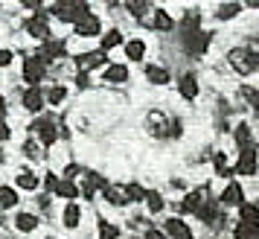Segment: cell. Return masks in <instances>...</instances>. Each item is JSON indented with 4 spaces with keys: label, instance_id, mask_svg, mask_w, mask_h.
I'll list each match as a JSON object with an SVG mask.
<instances>
[{
    "label": "cell",
    "instance_id": "cell-1",
    "mask_svg": "<svg viewBox=\"0 0 259 239\" xmlns=\"http://www.w3.org/2000/svg\"><path fill=\"white\" fill-rule=\"evenodd\" d=\"M230 64H233V70L247 76V73L259 70V53L253 47H236L230 50Z\"/></svg>",
    "mask_w": 259,
    "mask_h": 239
},
{
    "label": "cell",
    "instance_id": "cell-2",
    "mask_svg": "<svg viewBox=\"0 0 259 239\" xmlns=\"http://www.w3.org/2000/svg\"><path fill=\"white\" fill-rule=\"evenodd\" d=\"M53 12H56L59 21H76V24H79L82 18L91 15V6L82 3V0H64V3H56V6H53Z\"/></svg>",
    "mask_w": 259,
    "mask_h": 239
},
{
    "label": "cell",
    "instance_id": "cell-3",
    "mask_svg": "<svg viewBox=\"0 0 259 239\" xmlns=\"http://www.w3.org/2000/svg\"><path fill=\"white\" fill-rule=\"evenodd\" d=\"M24 79L32 88H38V82L44 79V64H41V59H26L24 61Z\"/></svg>",
    "mask_w": 259,
    "mask_h": 239
},
{
    "label": "cell",
    "instance_id": "cell-4",
    "mask_svg": "<svg viewBox=\"0 0 259 239\" xmlns=\"http://www.w3.org/2000/svg\"><path fill=\"white\" fill-rule=\"evenodd\" d=\"M236 172H239V175H253V172H256V152H253V149H242L239 164H236Z\"/></svg>",
    "mask_w": 259,
    "mask_h": 239
},
{
    "label": "cell",
    "instance_id": "cell-5",
    "mask_svg": "<svg viewBox=\"0 0 259 239\" xmlns=\"http://www.w3.org/2000/svg\"><path fill=\"white\" fill-rule=\"evenodd\" d=\"M184 44H187L189 53H204L207 44H210V35L207 32H187L184 35Z\"/></svg>",
    "mask_w": 259,
    "mask_h": 239
},
{
    "label": "cell",
    "instance_id": "cell-6",
    "mask_svg": "<svg viewBox=\"0 0 259 239\" xmlns=\"http://www.w3.org/2000/svg\"><path fill=\"white\" fill-rule=\"evenodd\" d=\"M38 134H41V140H44V146H50V143H56V137H59V132H56V126L50 123V120H38L35 126H32Z\"/></svg>",
    "mask_w": 259,
    "mask_h": 239
},
{
    "label": "cell",
    "instance_id": "cell-7",
    "mask_svg": "<svg viewBox=\"0 0 259 239\" xmlns=\"http://www.w3.org/2000/svg\"><path fill=\"white\" fill-rule=\"evenodd\" d=\"M26 29H29V35L38 38V41H50V26L44 18H32L29 24H26Z\"/></svg>",
    "mask_w": 259,
    "mask_h": 239
},
{
    "label": "cell",
    "instance_id": "cell-8",
    "mask_svg": "<svg viewBox=\"0 0 259 239\" xmlns=\"http://www.w3.org/2000/svg\"><path fill=\"white\" fill-rule=\"evenodd\" d=\"M105 53L102 50H94V53H84V56H79V67L82 70H91V67H99V64H105Z\"/></svg>",
    "mask_w": 259,
    "mask_h": 239
},
{
    "label": "cell",
    "instance_id": "cell-9",
    "mask_svg": "<svg viewBox=\"0 0 259 239\" xmlns=\"http://www.w3.org/2000/svg\"><path fill=\"white\" fill-rule=\"evenodd\" d=\"M76 35H84V38L99 35V21H96L94 15H88V18H82V21L76 24Z\"/></svg>",
    "mask_w": 259,
    "mask_h": 239
},
{
    "label": "cell",
    "instance_id": "cell-10",
    "mask_svg": "<svg viewBox=\"0 0 259 239\" xmlns=\"http://www.w3.org/2000/svg\"><path fill=\"white\" fill-rule=\"evenodd\" d=\"M64 56V41H44V47H41V59L47 61H56Z\"/></svg>",
    "mask_w": 259,
    "mask_h": 239
},
{
    "label": "cell",
    "instance_id": "cell-11",
    "mask_svg": "<svg viewBox=\"0 0 259 239\" xmlns=\"http://www.w3.org/2000/svg\"><path fill=\"white\" fill-rule=\"evenodd\" d=\"M204 202H207V198H204L201 192H189L187 198H184V204H181V210H184V213H195L198 216L201 207H204Z\"/></svg>",
    "mask_w": 259,
    "mask_h": 239
},
{
    "label": "cell",
    "instance_id": "cell-12",
    "mask_svg": "<svg viewBox=\"0 0 259 239\" xmlns=\"http://www.w3.org/2000/svg\"><path fill=\"white\" fill-rule=\"evenodd\" d=\"M24 105H26V111H41L44 108V96H41L38 88H29L24 94Z\"/></svg>",
    "mask_w": 259,
    "mask_h": 239
},
{
    "label": "cell",
    "instance_id": "cell-13",
    "mask_svg": "<svg viewBox=\"0 0 259 239\" xmlns=\"http://www.w3.org/2000/svg\"><path fill=\"white\" fill-rule=\"evenodd\" d=\"M166 233L175 236V239H192L189 227L184 225V222H178V219H169V222H166Z\"/></svg>",
    "mask_w": 259,
    "mask_h": 239
},
{
    "label": "cell",
    "instance_id": "cell-14",
    "mask_svg": "<svg viewBox=\"0 0 259 239\" xmlns=\"http://www.w3.org/2000/svg\"><path fill=\"white\" fill-rule=\"evenodd\" d=\"M222 204H242V187L239 184H227L222 192Z\"/></svg>",
    "mask_w": 259,
    "mask_h": 239
},
{
    "label": "cell",
    "instance_id": "cell-15",
    "mask_svg": "<svg viewBox=\"0 0 259 239\" xmlns=\"http://www.w3.org/2000/svg\"><path fill=\"white\" fill-rule=\"evenodd\" d=\"M128 79V67L125 64H111L105 70V82H125Z\"/></svg>",
    "mask_w": 259,
    "mask_h": 239
},
{
    "label": "cell",
    "instance_id": "cell-16",
    "mask_svg": "<svg viewBox=\"0 0 259 239\" xmlns=\"http://www.w3.org/2000/svg\"><path fill=\"white\" fill-rule=\"evenodd\" d=\"M181 96H184V99H195V96H198V82H195V76H184V79H181Z\"/></svg>",
    "mask_w": 259,
    "mask_h": 239
},
{
    "label": "cell",
    "instance_id": "cell-17",
    "mask_svg": "<svg viewBox=\"0 0 259 239\" xmlns=\"http://www.w3.org/2000/svg\"><path fill=\"white\" fill-rule=\"evenodd\" d=\"M152 26L154 29H172V26H175V21H172V18H169V12H163V9H154V18H152Z\"/></svg>",
    "mask_w": 259,
    "mask_h": 239
},
{
    "label": "cell",
    "instance_id": "cell-18",
    "mask_svg": "<svg viewBox=\"0 0 259 239\" xmlns=\"http://www.w3.org/2000/svg\"><path fill=\"white\" fill-rule=\"evenodd\" d=\"M146 76H149L154 85H166V82H169V73H166L163 67H154V64H149V67H146Z\"/></svg>",
    "mask_w": 259,
    "mask_h": 239
},
{
    "label": "cell",
    "instance_id": "cell-19",
    "mask_svg": "<svg viewBox=\"0 0 259 239\" xmlns=\"http://www.w3.org/2000/svg\"><path fill=\"white\" fill-rule=\"evenodd\" d=\"M102 195H105L111 204H125V202H128L125 190H117V187H105V190H102Z\"/></svg>",
    "mask_w": 259,
    "mask_h": 239
},
{
    "label": "cell",
    "instance_id": "cell-20",
    "mask_svg": "<svg viewBox=\"0 0 259 239\" xmlns=\"http://www.w3.org/2000/svg\"><path fill=\"white\" fill-rule=\"evenodd\" d=\"M215 213H219V204L212 202V198H207L198 216H201V222H215Z\"/></svg>",
    "mask_w": 259,
    "mask_h": 239
},
{
    "label": "cell",
    "instance_id": "cell-21",
    "mask_svg": "<svg viewBox=\"0 0 259 239\" xmlns=\"http://www.w3.org/2000/svg\"><path fill=\"white\" fill-rule=\"evenodd\" d=\"M15 225H18V230H35L38 227V219L32 213H21L18 219H15Z\"/></svg>",
    "mask_w": 259,
    "mask_h": 239
},
{
    "label": "cell",
    "instance_id": "cell-22",
    "mask_svg": "<svg viewBox=\"0 0 259 239\" xmlns=\"http://www.w3.org/2000/svg\"><path fill=\"white\" fill-rule=\"evenodd\" d=\"M64 225H67V227L79 225V204H76V202L67 204V210H64Z\"/></svg>",
    "mask_w": 259,
    "mask_h": 239
},
{
    "label": "cell",
    "instance_id": "cell-23",
    "mask_svg": "<svg viewBox=\"0 0 259 239\" xmlns=\"http://www.w3.org/2000/svg\"><path fill=\"white\" fill-rule=\"evenodd\" d=\"M56 192L64 195V198H79V190H76V184H73V181H59Z\"/></svg>",
    "mask_w": 259,
    "mask_h": 239
},
{
    "label": "cell",
    "instance_id": "cell-24",
    "mask_svg": "<svg viewBox=\"0 0 259 239\" xmlns=\"http://www.w3.org/2000/svg\"><path fill=\"white\" fill-rule=\"evenodd\" d=\"M239 213H242V222H250V225H256L259 210L253 207V204H239Z\"/></svg>",
    "mask_w": 259,
    "mask_h": 239
},
{
    "label": "cell",
    "instance_id": "cell-25",
    "mask_svg": "<svg viewBox=\"0 0 259 239\" xmlns=\"http://www.w3.org/2000/svg\"><path fill=\"white\" fill-rule=\"evenodd\" d=\"M18 187H21V190H35L38 178L32 175V172H21V175H18Z\"/></svg>",
    "mask_w": 259,
    "mask_h": 239
},
{
    "label": "cell",
    "instance_id": "cell-26",
    "mask_svg": "<svg viewBox=\"0 0 259 239\" xmlns=\"http://www.w3.org/2000/svg\"><path fill=\"white\" fill-rule=\"evenodd\" d=\"M15 202H18V195L12 187H0V207H12Z\"/></svg>",
    "mask_w": 259,
    "mask_h": 239
},
{
    "label": "cell",
    "instance_id": "cell-27",
    "mask_svg": "<svg viewBox=\"0 0 259 239\" xmlns=\"http://www.w3.org/2000/svg\"><path fill=\"white\" fill-rule=\"evenodd\" d=\"M236 143L242 146V149H245V146L250 143V126H247V123H242V126L236 129Z\"/></svg>",
    "mask_w": 259,
    "mask_h": 239
},
{
    "label": "cell",
    "instance_id": "cell-28",
    "mask_svg": "<svg viewBox=\"0 0 259 239\" xmlns=\"http://www.w3.org/2000/svg\"><path fill=\"white\" fill-rule=\"evenodd\" d=\"M119 41H122V35H119L117 29H111L108 35H102V53H105V50H111V47H117Z\"/></svg>",
    "mask_w": 259,
    "mask_h": 239
},
{
    "label": "cell",
    "instance_id": "cell-29",
    "mask_svg": "<svg viewBox=\"0 0 259 239\" xmlns=\"http://www.w3.org/2000/svg\"><path fill=\"white\" fill-rule=\"evenodd\" d=\"M125 53H128V59H143L146 47H143V41H128L125 44Z\"/></svg>",
    "mask_w": 259,
    "mask_h": 239
},
{
    "label": "cell",
    "instance_id": "cell-30",
    "mask_svg": "<svg viewBox=\"0 0 259 239\" xmlns=\"http://www.w3.org/2000/svg\"><path fill=\"white\" fill-rule=\"evenodd\" d=\"M259 225V222H256ZM256 225H250V222H242V225L236 227V239H253V230H256Z\"/></svg>",
    "mask_w": 259,
    "mask_h": 239
},
{
    "label": "cell",
    "instance_id": "cell-31",
    "mask_svg": "<svg viewBox=\"0 0 259 239\" xmlns=\"http://www.w3.org/2000/svg\"><path fill=\"white\" fill-rule=\"evenodd\" d=\"M64 96H67L64 88H53V91L47 94V99H50V105H61V102H64Z\"/></svg>",
    "mask_w": 259,
    "mask_h": 239
},
{
    "label": "cell",
    "instance_id": "cell-32",
    "mask_svg": "<svg viewBox=\"0 0 259 239\" xmlns=\"http://www.w3.org/2000/svg\"><path fill=\"white\" fill-rule=\"evenodd\" d=\"M117 227L114 225H108V222H102V225H99V239H117Z\"/></svg>",
    "mask_w": 259,
    "mask_h": 239
},
{
    "label": "cell",
    "instance_id": "cell-33",
    "mask_svg": "<svg viewBox=\"0 0 259 239\" xmlns=\"http://www.w3.org/2000/svg\"><path fill=\"white\" fill-rule=\"evenodd\" d=\"M146 202H149V210H152V213L163 210V198H160L157 192H149V195H146Z\"/></svg>",
    "mask_w": 259,
    "mask_h": 239
},
{
    "label": "cell",
    "instance_id": "cell-34",
    "mask_svg": "<svg viewBox=\"0 0 259 239\" xmlns=\"http://www.w3.org/2000/svg\"><path fill=\"white\" fill-rule=\"evenodd\" d=\"M125 195H128L131 202H137V198H146L149 192H143V187H137V184H128L125 187Z\"/></svg>",
    "mask_w": 259,
    "mask_h": 239
},
{
    "label": "cell",
    "instance_id": "cell-35",
    "mask_svg": "<svg viewBox=\"0 0 259 239\" xmlns=\"http://www.w3.org/2000/svg\"><path fill=\"white\" fill-rule=\"evenodd\" d=\"M24 152H26V155H29V157H44V152H41V146H38L35 140H26Z\"/></svg>",
    "mask_w": 259,
    "mask_h": 239
},
{
    "label": "cell",
    "instance_id": "cell-36",
    "mask_svg": "<svg viewBox=\"0 0 259 239\" xmlns=\"http://www.w3.org/2000/svg\"><path fill=\"white\" fill-rule=\"evenodd\" d=\"M239 12V3H227V6H222V9H219V18H233V15Z\"/></svg>",
    "mask_w": 259,
    "mask_h": 239
},
{
    "label": "cell",
    "instance_id": "cell-37",
    "mask_svg": "<svg viewBox=\"0 0 259 239\" xmlns=\"http://www.w3.org/2000/svg\"><path fill=\"white\" fill-rule=\"evenodd\" d=\"M215 172H219V175H230V169H227V161H224L222 155H215Z\"/></svg>",
    "mask_w": 259,
    "mask_h": 239
},
{
    "label": "cell",
    "instance_id": "cell-38",
    "mask_svg": "<svg viewBox=\"0 0 259 239\" xmlns=\"http://www.w3.org/2000/svg\"><path fill=\"white\" fill-rule=\"evenodd\" d=\"M44 184H47L50 190L56 192V187H59V178H56V175H53V172H47V178H44Z\"/></svg>",
    "mask_w": 259,
    "mask_h": 239
},
{
    "label": "cell",
    "instance_id": "cell-39",
    "mask_svg": "<svg viewBox=\"0 0 259 239\" xmlns=\"http://www.w3.org/2000/svg\"><path fill=\"white\" fill-rule=\"evenodd\" d=\"M76 175H79V167H76V164H73V167H67V169H64V181L76 178Z\"/></svg>",
    "mask_w": 259,
    "mask_h": 239
},
{
    "label": "cell",
    "instance_id": "cell-40",
    "mask_svg": "<svg viewBox=\"0 0 259 239\" xmlns=\"http://www.w3.org/2000/svg\"><path fill=\"white\" fill-rule=\"evenodd\" d=\"M9 61H12V53L9 50H0V67H6Z\"/></svg>",
    "mask_w": 259,
    "mask_h": 239
},
{
    "label": "cell",
    "instance_id": "cell-41",
    "mask_svg": "<svg viewBox=\"0 0 259 239\" xmlns=\"http://www.w3.org/2000/svg\"><path fill=\"white\" fill-rule=\"evenodd\" d=\"M128 9L134 15H143V9H146V3H128Z\"/></svg>",
    "mask_w": 259,
    "mask_h": 239
},
{
    "label": "cell",
    "instance_id": "cell-42",
    "mask_svg": "<svg viewBox=\"0 0 259 239\" xmlns=\"http://www.w3.org/2000/svg\"><path fill=\"white\" fill-rule=\"evenodd\" d=\"M6 137H9V126H6V123H0V140H6Z\"/></svg>",
    "mask_w": 259,
    "mask_h": 239
},
{
    "label": "cell",
    "instance_id": "cell-43",
    "mask_svg": "<svg viewBox=\"0 0 259 239\" xmlns=\"http://www.w3.org/2000/svg\"><path fill=\"white\" fill-rule=\"evenodd\" d=\"M146 239H166V236L160 233V230H149V236H146Z\"/></svg>",
    "mask_w": 259,
    "mask_h": 239
},
{
    "label": "cell",
    "instance_id": "cell-44",
    "mask_svg": "<svg viewBox=\"0 0 259 239\" xmlns=\"http://www.w3.org/2000/svg\"><path fill=\"white\" fill-rule=\"evenodd\" d=\"M3 111H6V105H3V96H0V117H3Z\"/></svg>",
    "mask_w": 259,
    "mask_h": 239
},
{
    "label": "cell",
    "instance_id": "cell-45",
    "mask_svg": "<svg viewBox=\"0 0 259 239\" xmlns=\"http://www.w3.org/2000/svg\"><path fill=\"white\" fill-rule=\"evenodd\" d=\"M253 105H256V108H259V94H253Z\"/></svg>",
    "mask_w": 259,
    "mask_h": 239
},
{
    "label": "cell",
    "instance_id": "cell-46",
    "mask_svg": "<svg viewBox=\"0 0 259 239\" xmlns=\"http://www.w3.org/2000/svg\"><path fill=\"white\" fill-rule=\"evenodd\" d=\"M253 239H259V225H256V230H253Z\"/></svg>",
    "mask_w": 259,
    "mask_h": 239
}]
</instances>
